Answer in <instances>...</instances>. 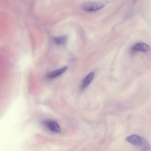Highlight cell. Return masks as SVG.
Segmentation results:
<instances>
[{
    "instance_id": "5b68a950",
    "label": "cell",
    "mask_w": 151,
    "mask_h": 151,
    "mask_svg": "<svg viewBox=\"0 0 151 151\" xmlns=\"http://www.w3.org/2000/svg\"><path fill=\"white\" fill-rule=\"evenodd\" d=\"M134 50L142 51H147L150 50L149 46L147 44L143 42H140L136 44L133 47Z\"/></svg>"
},
{
    "instance_id": "8992f818",
    "label": "cell",
    "mask_w": 151,
    "mask_h": 151,
    "mask_svg": "<svg viewBox=\"0 0 151 151\" xmlns=\"http://www.w3.org/2000/svg\"><path fill=\"white\" fill-rule=\"evenodd\" d=\"M94 76L93 72L90 73L87 76L82 84L81 88L82 89H84L87 87L92 80Z\"/></svg>"
},
{
    "instance_id": "52a82bcc",
    "label": "cell",
    "mask_w": 151,
    "mask_h": 151,
    "mask_svg": "<svg viewBox=\"0 0 151 151\" xmlns=\"http://www.w3.org/2000/svg\"><path fill=\"white\" fill-rule=\"evenodd\" d=\"M67 37L65 36H61L54 38V40L56 43L59 45L64 44L66 41Z\"/></svg>"
},
{
    "instance_id": "7a4b0ae2",
    "label": "cell",
    "mask_w": 151,
    "mask_h": 151,
    "mask_svg": "<svg viewBox=\"0 0 151 151\" xmlns=\"http://www.w3.org/2000/svg\"><path fill=\"white\" fill-rule=\"evenodd\" d=\"M104 6V4L101 2L88 1L83 3L82 7L85 11L91 12L101 9Z\"/></svg>"
},
{
    "instance_id": "3957f363",
    "label": "cell",
    "mask_w": 151,
    "mask_h": 151,
    "mask_svg": "<svg viewBox=\"0 0 151 151\" xmlns=\"http://www.w3.org/2000/svg\"><path fill=\"white\" fill-rule=\"evenodd\" d=\"M44 125L50 131L55 133L60 132L61 129L58 124L53 120L45 121L44 122Z\"/></svg>"
},
{
    "instance_id": "277c9868",
    "label": "cell",
    "mask_w": 151,
    "mask_h": 151,
    "mask_svg": "<svg viewBox=\"0 0 151 151\" xmlns=\"http://www.w3.org/2000/svg\"><path fill=\"white\" fill-rule=\"evenodd\" d=\"M68 69V67L66 66L53 71L49 73L47 75V77L50 78H56L63 74Z\"/></svg>"
},
{
    "instance_id": "6da1fadb",
    "label": "cell",
    "mask_w": 151,
    "mask_h": 151,
    "mask_svg": "<svg viewBox=\"0 0 151 151\" xmlns=\"http://www.w3.org/2000/svg\"><path fill=\"white\" fill-rule=\"evenodd\" d=\"M126 139L132 145L138 147L141 151H150L151 147L148 142L142 137L132 134L127 137Z\"/></svg>"
}]
</instances>
